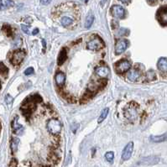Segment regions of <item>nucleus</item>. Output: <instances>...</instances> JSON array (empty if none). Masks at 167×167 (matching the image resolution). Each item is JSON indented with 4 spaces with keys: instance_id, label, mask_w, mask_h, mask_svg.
Instances as JSON below:
<instances>
[{
    "instance_id": "obj_18",
    "label": "nucleus",
    "mask_w": 167,
    "mask_h": 167,
    "mask_svg": "<svg viewBox=\"0 0 167 167\" xmlns=\"http://www.w3.org/2000/svg\"><path fill=\"white\" fill-rule=\"evenodd\" d=\"M93 21H94V16H93L92 14H89L87 16V18H86L85 27H86L87 29H89V28L92 26V24L93 23Z\"/></svg>"
},
{
    "instance_id": "obj_30",
    "label": "nucleus",
    "mask_w": 167,
    "mask_h": 167,
    "mask_svg": "<svg viewBox=\"0 0 167 167\" xmlns=\"http://www.w3.org/2000/svg\"><path fill=\"white\" fill-rule=\"evenodd\" d=\"M38 32H39V30H38V29H35V30L33 31V33H32V35H35L38 34Z\"/></svg>"
},
{
    "instance_id": "obj_1",
    "label": "nucleus",
    "mask_w": 167,
    "mask_h": 167,
    "mask_svg": "<svg viewBox=\"0 0 167 167\" xmlns=\"http://www.w3.org/2000/svg\"><path fill=\"white\" fill-rule=\"evenodd\" d=\"M47 130L48 132L53 135H56L61 133V128H62V124L59 120L52 119L49 120L47 122Z\"/></svg>"
},
{
    "instance_id": "obj_6",
    "label": "nucleus",
    "mask_w": 167,
    "mask_h": 167,
    "mask_svg": "<svg viewBox=\"0 0 167 167\" xmlns=\"http://www.w3.org/2000/svg\"><path fill=\"white\" fill-rule=\"evenodd\" d=\"M128 41L127 40H120L117 42L116 46H115V53L116 55H120L124 53L126 49L128 47Z\"/></svg>"
},
{
    "instance_id": "obj_15",
    "label": "nucleus",
    "mask_w": 167,
    "mask_h": 167,
    "mask_svg": "<svg viewBox=\"0 0 167 167\" xmlns=\"http://www.w3.org/2000/svg\"><path fill=\"white\" fill-rule=\"evenodd\" d=\"M18 118H16L14 120V123H13V129H14V132L15 133L16 135H21L24 131V128L22 125L19 124H18Z\"/></svg>"
},
{
    "instance_id": "obj_13",
    "label": "nucleus",
    "mask_w": 167,
    "mask_h": 167,
    "mask_svg": "<svg viewBox=\"0 0 167 167\" xmlns=\"http://www.w3.org/2000/svg\"><path fill=\"white\" fill-rule=\"evenodd\" d=\"M125 115L127 117V119H135L136 117H137V110H136V108L134 107H129L128 108V110L125 112Z\"/></svg>"
},
{
    "instance_id": "obj_11",
    "label": "nucleus",
    "mask_w": 167,
    "mask_h": 167,
    "mask_svg": "<svg viewBox=\"0 0 167 167\" xmlns=\"http://www.w3.org/2000/svg\"><path fill=\"white\" fill-rule=\"evenodd\" d=\"M139 77H140V72H139L138 70H136V69H133V70H131V71L128 72V79L131 81H135L136 80L139 79Z\"/></svg>"
},
{
    "instance_id": "obj_24",
    "label": "nucleus",
    "mask_w": 167,
    "mask_h": 167,
    "mask_svg": "<svg viewBox=\"0 0 167 167\" xmlns=\"http://www.w3.org/2000/svg\"><path fill=\"white\" fill-rule=\"evenodd\" d=\"M147 77L148 79L150 80V81H153V80L155 79V73L153 72V71H150L147 73Z\"/></svg>"
},
{
    "instance_id": "obj_3",
    "label": "nucleus",
    "mask_w": 167,
    "mask_h": 167,
    "mask_svg": "<svg viewBox=\"0 0 167 167\" xmlns=\"http://www.w3.org/2000/svg\"><path fill=\"white\" fill-rule=\"evenodd\" d=\"M104 42L99 38H94L88 42L87 46L91 50H99L102 48H104Z\"/></svg>"
},
{
    "instance_id": "obj_19",
    "label": "nucleus",
    "mask_w": 167,
    "mask_h": 167,
    "mask_svg": "<svg viewBox=\"0 0 167 167\" xmlns=\"http://www.w3.org/2000/svg\"><path fill=\"white\" fill-rule=\"evenodd\" d=\"M13 3V1H0V10H4L9 8Z\"/></svg>"
},
{
    "instance_id": "obj_9",
    "label": "nucleus",
    "mask_w": 167,
    "mask_h": 167,
    "mask_svg": "<svg viewBox=\"0 0 167 167\" xmlns=\"http://www.w3.org/2000/svg\"><path fill=\"white\" fill-rule=\"evenodd\" d=\"M95 72L98 77H100L102 78H104V77H106L108 75L109 69L107 66H98V67H97L95 69Z\"/></svg>"
},
{
    "instance_id": "obj_14",
    "label": "nucleus",
    "mask_w": 167,
    "mask_h": 167,
    "mask_svg": "<svg viewBox=\"0 0 167 167\" xmlns=\"http://www.w3.org/2000/svg\"><path fill=\"white\" fill-rule=\"evenodd\" d=\"M55 79H56V85L58 87H62L65 83V81H66V76L62 72H58L56 75Z\"/></svg>"
},
{
    "instance_id": "obj_4",
    "label": "nucleus",
    "mask_w": 167,
    "mask_h": 167,
    "mask_svg": "<svg viewBox=\"0 0 167 167\" xmlns=\"http://www.w3.org/2000/svg\"><path fill=\"white\" fill-rule=\"evenodd\" d=\"M130 62L127 60H122L119 61L118 63L115 64V70L118 73H124V72H128L130 69Z\"/></svg>"
},
{
    "instance_id": "obj_25",
    "label": "nucleus",
    "mask_w": 167,
    "mask_h": 167,
    "mask_svg": "<svg viewBox=\"0 0 167 167\" xmlns=\"http://www.w3.org/2000/svg\"><path fill=\"white\" fill-rule=\"evenodd\" d=\"M33 73H34V68H33V67H29V68H27V69L24 71V75H26V76L32 75Z\"/></svg>"
},
{
    "instance_id": "obj_23",
    "label": "nucleus",
    "mask_w": 167,
    "mask_h": 167,
    "mask_svg": "<svg viewBox=\"0 0 167 167\" xmlns=\"http://www.w3.org/2000/svg\"><path fill=\"white\" fill-rule=\"evenodd\" d=\"M105 158H106V159H107L108 162H112L113 158H114V154H113V152H107L106 155H105Z\"/></svg>"
},
{
    "instance_id": "obj_7",
    "label": "nucleus",
    "mask_w": 167,
    "mask_h": 167,
    "mask_svg": "<svg viewBox=\"0 0 167 167\" xmlns=\"http://www.w3.org/2000/svg\"><path fill=\"white\" fill-rule=\"evenodd\" d=\"M134 150V143L133 142H129L127 145L125 146V148L124 149L123 153H122V156L121 158L123 160H128L131 157L132 153Z\"/></svg>"
},
{
    "instance_id": "obj_28",
    "label": "nucleus",
    "mask_w": 167,
    "mask_h": 167,
    "mask_svg": "<svg viewBox=\"0 0 167 167\" xmlns=\"http://www.w3.org/2000/svg\"><path fill=\"white\" fill-rule=\"evenodd\" d=\"M30 107H34V103L32 102L31 100L30 101ZM28 106H29V104H28ZM30 112V108H26V111H24V112Z\"/></svg>"
},
{
    "instance_id": "obj_20",
    "label": "nucleus",
    "mask_w": 167,
    "mask_h": 167,
    "mask_svg": "<svg viewBox=\"0 0 167 167\" xmlns=\"http://www.w3.org/2000/svg\"><path fill=\"white\" fill-rule=\"evenodd\" d=\"M108 112H109V109L107 108H104L103 112H101V115L99 116V118H98V123L100 124V123H102L103 121H104L106 118H107V116H108Z\"/></svg>"
},
{
    "instance_id": "obj_21",
    "label": "nucleus",
    "mask_w": 167,
    "mask_h": 167,
    "mask_svg": "<svg viewBox=\"0 0 167 167\" xmlns=\"http://www.w3.org/2000/svg\"><path fill=\"white\" fill-rule=\"evenodd\" d=\"M8 72V68L3 65V63H0V75L3 77H7Z\"/></svg>"
},
{
    "instance_id": "obj_22",
    "label": "nucleus",
    "mask_w": 167,
    "mask_h": 167,
    "mask_svg": "<svg viewBox=\"0 0 167 167\" xmlns=\"http://www.w3.org/2000/svg\"><path fill=\"white\" fill-rule=\"evenodd\" d=\"M19 142V139H13V141H12V144H11V149H12V151L13 152L16 151Z\"/></svg>"
},
{
    "instance_id": "obj_26",
    "label": "nucleus",
    "mask_w": 167,
    "mask_h": 167,
    "mask_svg": "<svg viewBox=\"0 0 167 167\" xmlns=\"http://www.w3.org/2000/svg\"><path fill=\"white\" fill-rule=\"evenodd\" d=\"M21 29L25 34H30V30H29V26L26 25H21Z\"/></svg>"
},
{
    "instance_id": "obj_27",
    "label": "nucleus",
    "mask_w": 167,
    "mask_h": 167,
    "mask_svg": "<svg viewBox=\"0 0 167 167\" xmlns=\"http://www.w3.org/2000/svg\"><path fill=\"white\" fill-rule=\"evenodd\" d=\"M12 102H13V98L9 95L6 96V103L8 104H10Z\"/></svg>"
},
{
    "instance_id": "obj_29",
    "label": "nucleus",
    "mask_w": 167,
    "mask_h": 167,
    "mask_svg": "<svg viewBox=\"0 0 167 167\" xmlns=\"http://www.w3.org/2000/svg\"><path fill=\"white\" fill-rule=\"evenodd\" d=\"M5 27L7 28V30H6V34L8 35H11V29H10V27L8 26V25H5Z\"/></svg>"
},
{
    "instance_id": "obj_31",
    "label": "nucleus",
    "mask_w": 167,
    "mask_h": 167,
    "mask_svg": "<svg viewBox=\"0 0 167 167\" xmlns=\"http://www.w3.org/2000/svg\"><path fill=\"white\" fill-rule=\"evenodd\" d=\"M40 3L43 4H48V3H50V1H41Z\"/></svg>"
},
{
    "instance_id": "obj_5",
    "label": "nucleus",
    "mask_w": 167,
    "mask_h": 167,
    "mask_svg": "<svg viewBox=\"0 0 167 167\" xmlns=\"http://www.w3.org/2000/svg\"><path fill=\"white\" fill-rule=\"evenodd\" d=\"M157 19L162 25L167 24V6L161 7L157 12Z\"/></svg>"
},
{
    "instance_id": "obj_17",
    "label": "nucleus",
    "mask_w": 167,
    "mask_h": 167,
    "mask_svg": "<svg viewBox=\"0 0 167 167\" xmlns=\"http://www.w3.org/2000/svg\"><path fill=\"white\" fill-rule=\"evenodd\" d=\"M150 140L152 142H163V141H166L167 140V134L165 135H162L159 136H150Z\"/></svg>"
},
{
    "instance_id": "obj_16",
    "label": "nucleus",
    "mask_w": 167,
    "mask_h": 167,
    "mask_svg": "<svg viewBox=\"0 0 167 167\" xmlns=\"http://www.w3.org/2000/svg\"><path fill=\"white\" fill-rule=\"evenodd\" d=\"M66 58H67L66 50L65 49H63V50L60 52L59 56H58V60H57V63H58V65H59V66H61V65L66 61Z\"/></svg>"
},
{
    "instance_id": "obj_10",
    "label": "nucleus",
    "mask_w": 167,
    "mask_h": 167,
    "mask_svg": "<svg viewBox=\"0 0 167 167\" xmlns=\"http://www.w3.org/2000/svg\"><path fill=\"white\" fill-rule=\"evenodd\" d=\"M61 24L62 26L67 28V27H70L72 26V24H74V19L70 17V16H63L61 19Z\"/></svg>"
},
{
    "instance_id": "obj_2",
    "label": "nucleus",
    "mask_w": 167,
    "mask_h": 167,
    "mask_svg": "<svg viewBox=\"0 0 167 167\" xmlns=\"http://www.w3.org/2000/svg\"><path fill=\"white\" fill-rule=\"evenodd\" d=\"M25 57V52L23 50H16L13 53L12 57H11V63L13 64L14 66H19V64L21 63L24 60V58Z\"/></svg>"
},
{
    "instance_id": "obj_12",
    "label": "nucleus",
    "mask_w": 167,
    "mask_h": 167,
    "mask_svg": "<svg viewBox=\"0 0 167 167\" xmlns=\"http://www.w3.org/2000/svg\"><path fill=\"white\" fill-rule=\"evenodd\" d=\"M157 66L160 72H167V58H160L157 63Z\"/></svg>"
},
{
    "instance_id": "obj_32",
    "label": "nucleus",
    "mask_w": 167,
    "mask_h": 167,
    "mask_svg": "<svg viewBox=\"0 0 167 167\" xmlns=\"http://www.w3.org/2000/svg\"><path fill=\"white\" fill-rule=\"evenodd\" d=\"M0 86H1V85H0Z\"/></svg>"
},
{
    "instance_id": "obj_8",
    "label": "nucleus",
    "mask_w": 167,
    "mask_h": 167,
    "mask_svg": "<svg viewBox=\"0 0 167 167\" xmlns=\"http://www.w3.org/2000/svg\"><path fill=\"white\" fill-rule=\"evenodd\" d=\"M111 13L115 18L122 19L125 15V10L120 5H114L111 8Z\"/></svg>"
}]
</instances>
